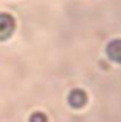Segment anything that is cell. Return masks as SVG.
<instances>
[{
	"mask_svg": "<svg viewBox=\"0 0 121 122\" xmlns=\"http://www.w3.org/2000/svg\"><path fill=\"white\" fill-rule=\"evenodd\" d=\"M29 122H48V116L43 112H34L29 116Z\"/></svg>",
	"mask_w": 121,
	"mask_h": 122,
	"instance_id": "obj_4",
	"label": "cell"
},
{
	"mask_svg": "<svg viewBox=\"0 0 121 122\" xmlns=\"http://www.w3.org/2000/svg\"><path fill=\"white\" fill-rule=\"evenodd\" d=\"M16 30V20L11 14L0 12V41L8 40Z\"/></svg>",
	"mask_w": 121,
	"mask_h": 122,
	"instance_id": "obj_1",
	"label": "cell"
},
{
	"mask_svg": "<svg viewBox=\"0 0 121 122\" xmlns=\"http://www.w3.org/2000/svg\"><path fill=\"white\" fill-rule=\"evenodd\" d=\"M88 102V95L83 89H72L67 95V104L72 108H81Z\"/></svg>",
	"mask_w": 121,
	"mask_h": 122,
	"instance_id": "obj_2",
	"label": "cell"
},
{
	"mask_svg": "<svg viewBox=\"0 0 121 122\" xmlns=\"http://www.w3.org/2000/svg\"><path fill=\"white\" fill-rule=\"evenodd\" d=\"M106 53H107L109 60L115 61V63H121V40H112L106 47Z\"/></svg>",
	"mask_w": 121,
	"mask_h": 122,
	"instance_id": "obj_3",
	"label": "cell"
}]
</instances>
